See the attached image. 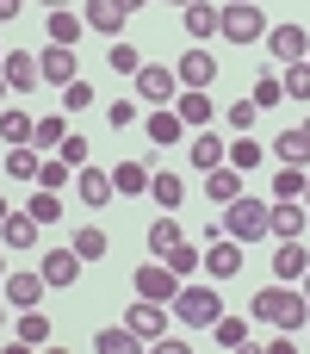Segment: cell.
I'll list each match as a JSON object with an SVG mask.
<instances>
[{"label": "cell", "instance_id": "cell-1", "mask_svg": "<svg viewBox=\"0 0 310 354\" xmlns=\"http://www.w3.org/2000/svg\"><path fill=\"white\" fill-rule=\"evenodd\" d=\"M249 317H255V324H267V330L298 336V330L310 324V299L292 286V280H280V286H261V292L249 299Z\"/></svg>", "mask_w": 310, "mask_h": 354}, {"label": "cell", "instance_id": "cell-2", "mask_svg": "<svg viewBox=\"0 0 310 354\" xmlns=\"http://www.w3.org/2000/svg\"><path fill=\"white\" fill-rule=\"evenodd\" d=\"M186 330H211L217 317H224V299H217V280H180V292H174V305H168Z\"/></svg>", "mask_w": 310, "mask_h": 354}, {"label": "cell", "instance_id": "cell-3", "mask_svg": "<svg viewBox=\"0 0 310 354\" xmlns=\"http://www.w3.org/2000/svg\"><path fill=\"white\" fill-rule=\"evenodd\" d=\"M217 37H230V44H261V37H267V12H261L255 0H224Z\"/></svg>", "mask_w": 310, "mask_h": 354}, {"label": "cell", "instance_id": "cell-4", "mask_svg": "<svg viewBox=\"0 0 310 354\" xmlns=\"http://www.w3.org/2000/svg\"><path fill=\"white\" fill-rule=\"evenodd\" d=\"M224 236H236V243H261V236H267V205H261L255 193L230 199V205H224Z\"/></svg>", "mask_w": 310, "mask_h": 354}, {"label": "cell", "instance_id": "cell-5", "mask_svg": "<svg viewBox=\"0 0 310 354\" xmlns=\"http://www.w3.org/2000/svg\"><path fill=\"white\" fill-rule=\"evenodd\" d=\"M130 81H137V100H143V106H174V100H180V75H174L168 62H143Z\"/></svg>", "mask_w": 310, "mask_h": 354}, {"label": "cell", "instance_id": "cell-6", "mask_svg": "<svg viewBox=\"0 0 310 354\" xmlns=\"http://www.w3.org/2000/svg\"><path fill=\"white\" fill-rule=\"evenodd\" d=\"M130 292H137V299H155V305H174V292H180V274H174L168 261H143V268L130 274Z\"/></svg>", "mask_w": 310, "mask_h": 354}, {"label": "cell", "instance_id": "cell-7", "mask_svg": "<svg viewBox=\"0 0 310 354\" xmlns=\"http://www.w3.org/2000/svg\"><path fill=\"white\" fill-rule=\"evenodd\" d=\"M261 44H267L273 62H304V56H310V31H304V25H267Z\"/></svg>", "mask_w": 310, "mask_h": 354}, {"label": "cell", "instance_id": "cell-8", "mask_svg": "<svg viewBox=\"0 0 310 354\" xmlns=\"http://www.w3.org/2000/svg\"><path fill=\"white\" fill-rule=\"evenodd\" d=\"M37 230H43V224H37L25 205H12V212L0 218V243H6V255H25V249H37Z\"/></svg>", "mask_w": 310, "mask_h": 354}, {"label": "cell", "instance_id": "cell-9", "mask_svg": "<svg viewBox=\"0 0 310 354\" xmlns=\"http://www.w3.org/2000/svg\"><path fill=\"white\" fill-rule=\"evenodd\" d=\"M304 218H310L304 199H273V205H267V236H273V243H286V236H304Z\"/></svg>", "mask_w": 310, "mask_h": 354}, {"label": "cell", "instance_id": "cell-10", "mask_svg": "<svg viewBox=\"0 0 310 354\" xmlns=\"http://www.w3.org/2000/svg\"><path fill=\"white\" fill-rule=\"evenodd\" d=\"M37 68H43V81H50V87H68V81H81V56H75L68 44H50V50H37Z\"/></svg>", "mask_w": 310, "mask_h": 354}, {"label": "cell", "instance_id": "cell-11", "mask_svg": "<svg viewBox=\"0 0 310 354\" xmlns=\"http://www.w3.org/2000/svg\"><path fill=\"white\" fill-rule=\"evenodd\" d=\"M124 324H130V330H137V336L155 348V342L168 336V305H155V299H137V305L124 311Z\"/></svg>", "mask_w": 310, "mask_h": 354}, {"label": "cell", "instance_id": "cell-12", "mask_svg": "<svg viewBox=\"0 0 310 354\" xmlns=\"http://www.w3.org/2000/svg\"><path fill=\"white\" fill-rule=\"evenodd\" d=\"M0 75H6V87H12V93H31V87L43 81V68H37V56H31V50H6V56H0Z\"/></svg>", "mask_w": 310, "mask_h": 354}, {"label": "cell", "instance_id": "cell-13", "mask_svg": "<svg viewBox=\"0 0 310 354\" xmlns=\"http://www.w3.org/2000/svg\"><path fill=\"white\" fill-rule=\"evenodd\" d=\"M205 274H211V280L242 274V243H236V236H211V243H205Z\"/></svg>", "mask_w": 310, "mask_h": 354}, {"label": "cell", "instance_id": "cell-14", "mask_svg": "<svg viewBox=\"0 0 310 354\" xmlns=\"http://www.w3.org/2000/svg\"><path fill=\"white\" fill-rule=\"evenodd\" d=\"M0 286H6V305H12V311L43 305V292H50V280H43V274H12V268H6V280H0Z\"/></svg>", "mask_w": 310, "mask_h": 354}, {"label": "cell", "instance_id": "cell-15", "mask_svg": "<svg viewBox=\"0 0 310 354\" xmlns=\"http://www.w3.org/2000/svg\"><path fill=\"white\" fill-rule=\"evenodd\" d=\"M186 162H193L199 174H211V168H224V162H230V143H224L217 131H199V137L186 143Z\"/></svg>", "mask_w": 310, "mask_h": 354}, {"label": "cell", "instance_id": "cell-16", "mask_svg": "<svg viewBox=\"0 0 310 354\" xmlns=\"http://www.w3.org/2000/svg\"><path fill=\"white\" fill-rule=\"evenodd\" d=\"M174 75H180V87H211V81H217V56H211V50H186V56L174 62Z\"/></svg>", "mask_w": 310, "mask_h": 354}, {"label": "cell", "instance_id": "cell-17", "mask_svg": "<svg viewBox=\"0 0 310 354\" xmlns=\"http://www.w3.org/2000/svg\"><path fill=\"white\" fill-rule=\"evenodd\" d=\"M143 131H149V143H155V149H168V143H180V137H186V118H180L174 106H155V112L143 118Z\"/></svg>", "mask_w": 310, "mask_h": 354}, {"label": "cell", "instance_id": "cell-18", "mask_svg": "<svg viewBox=\"0 0 310 354\" xmlns=\"http://www.w3.org/2000/svg\"><path fill=\"white\" fill-rule=\"evenodd\" d=\"M112 193H118V187H112L106 168H75V199H81V205H112Z\"/></svg>", "mask_w": 310, "mask_h": 354}, {"label": "cell", "instance_id": "cell-19", "mask_svg": "<svg viewBox=\"0 0 310 354\" xmlns=\"http://www.w3.org/2000/svg\"><path fill=\"white\" fill-rule=\"evenodd\" d=\"M37 274H43L50 286H75V280H81V255H75V249L62 243V249H50V255L37 261Z\"/></svg>", "mask_w": 310, "mask_h": 354}, {"label": "cell", "instance_id": "cell-20", "mask_svg": "<svg viewBox=\"0 0 310 354\" xmlns=\"http://www.w3.org/2000/svg\"><path fill=\"white\" fill-rule=\"evenodd\" d=\"M81 19H87V31H99V37H118L130 12H124L118 0H87V6H81Z\"/></svg>", "mask_w": 310, "mask_h": 354}, {"label": "cell", "instance_id": "cell-21", "mask_svg": "<svg viewBox=\"0 0 310 354\" xmlns=\"http://www.w3.org/2000/svg\"><path fill=\"white\" fill-rule=\"evenodd\" d=\"M304 274H310V255H304V243H298V236H286V243L273 249V280H292V286H298Z\"/></svg>", "mask_w": 310, "mask_h": 354}, {"label": "cell", "instance_id": "cell-22", "mask_svg": "<svg viewBox=\"0 0 310 354\" xmlns=\"http://www.w3.org/2000/svg\"><path fill=\"white\" fill-rule=\"evenodd\" d=\"M174 112L186 118V131H205V124H211V87H180Z\"/></svg>", "mask_w": 310, "mask_h": 354}, {"label": "cell", "instance_id": "cell-23", "mask_svg": "<svg viewBox=\"0 0 310 354\" xmlns=\"http://www.w3.org/2000/svg\"><path fill=\"white\" fill-rule=\"evenodd\" d=\"M267 156H273V162H286V168H310V137H304V131H280Z\"/></svg>", "mask_w": 310, "mask_h": 354}, {"label": "cell", "instance_id": "cell-24", "mask_svg": "<svg viewBox=\"0 0 310 354\" xmlns=\"http://www.w3.org/2000/svg\"><path fill=\"white\" fill-rule=\"evenodd\" d=\"M43 31H50V44H68V50H75V37L87 31V19H81V12H68V6H50Z\"/></svg>", "mask_w": 310, "mask_h": 354}, {"label": "cell", "instance_id": "cell-25", "mask_svg": "<svg viewBox=\"0 0 310 354\" xmlns=\"http://www.w3.org/2000/svg\"><path fill=\"white\" fill-rule=\"evenodd\" d=\"M149 199H155L162 212H174V205L186 199V180H180L174 168H155V174H149Z\"/></svg>", "mask_w": 310, "mask_h": 354}, {"label": "cell", "instance_id": "cell-26", "mask_svg": "<svg viewBox=\"0 0 310 354\" xmlns=\"http://www.w3.org/2000/svg\"><path fill=\"white\" fill-rule=\"evenodd\" d=\"M205 199H217V205H230V199H242V168H211L205 174Z\"/></svg>", "mask_w": 310, "mask_h": 354}, {"label": "cell", "instance_id": "cell-27", "mask_svg": "<svg viewBox=\"0 0 310 354\" xmlns=\"http://www.w3.org/2000/svg\"><path fill=\"white\" fill-rule=\"evenodd\" d=\"M12 336H19V348H43V342H50L56 330H50V317H43V311L31 305V311H19V324H12Z\"/></svg>", "mask_w": 310, "mask_h": 354}, {"label": "cell", "instance_id": "cell-28", "mask_svg": "<svg viewBox=\"0 0 310 354\" xmlns=\"http://www.w3.org/2000/svg\"><path fill=\"white\" fill-rule=\"evenodd\" d=\"M249 336H255V317H230V311H224V317L211 324V342H217V348H249Z\"/></svg>", "mask_w": 310, "mask_h": 354}, {"label": "cell", "instance_id": "cell-29", "mask_svg": "<svg viewBox=\"0 0 310 354\" xmlns=\"http://www.w3.org/2000/svg\"><path fill=\"white\" fill-rule=\"evenodd\" d=\"M137 348H143V336H137L130 324H118V330L106 324V330L93 336V354H137Z\"/></svg>", "mask_w": 310, "mask_h": 354}, {"label": "cell", "instance_id": "cell-30", "mask_svg": "<svg viewBox=\"0 0 310 354\" xmlns=\"http://www.w3.org/2000/svg\"><path fill=\"white\" fill-rule=\"evenodd\" d=\"M180 19H186V37H199V44H205V37L217 31V19H224V6H211V0H193V6H186Z\"/></svg>", "mask_w": 310, "mask_h": 354}, {"label": "cell", "instance_id": "cell-31", "mask_svg": "<svg viewBox=\"0 0 310 354\" xmlns=\"http://www.w3.org/2000/svg\"><path fill=\"white\" fill-rule=\"evenodd\" d=\"M37 168H43V149H31V143H12L6 149V174L12 180H31L37 187Z\"/></svg>", "mask_w": 310, "mask_h": 354}, {"label": "cell", "instance_id": "cell-32", "mask_svg": "<svg viewBox=\"0 0 310 354\" xmlns=\"http://www.w3.org/2000/svg\"><path fill=\"white\" fill-rule=\"evenodd\" d=\"M31 131H37V118H31L25 106H0V137H6V149H12V143H31Z\"/></svg>", "mask_w": 310, "mask_h": 354}, {"label": "cell", "instance_id": "cell-33", "mask_svg": "<svg viewBox=\"0 0 310 354\" xmlns=\"http://www.w3.org/2000/svg\"><path fill=\"white\" fill-rule=\"evenodd\" d=\"M68 249H75L81 261H99V255H112V243H106V230H99V224H81V230L68 236Z\"/></svg>", "mask_w": 310, "mask_h": 354}, {"label": "cell", "instance_id": "cell-34", "mask_svg": "<svg viewBox=\"0 0 310 354\" xmlns=\"http://www.w3.org/2000/svg\"><path fill=\"white\" fill-rule=\"evenodd\" d=\"M112 187H118L124 199H137V193H149V168H143V162H118V168H112Z\"/></svg>", "mask_w": 310, "mask_h": 354}, {"label": "cell", "instance_id": "cell-35", "mask_svg": "<svg viewBox=\"0 0 310 354\" xmlns=\"http://www.w3.org/2000/svg\"><path fill=\"white\" fill-rule=\"evenodd\" d=\"M162 261H168V268H174V274H180V280H193V274H199V268H205V249H193V243H186V236H180V243H174V249H168V255H162Z\"/></svg>", "mask_w": 310, "mask_h": 354}, {"label": "cell", "instance_id": "cell-36", "mask_svg": "<svg viewBox=\"0 0 310 354\" xmlns=\"http://www.w3.org/2000/svg\"><path fill=\"white\" fill-rule=\"evenodd\" d=\"M62 137H68V124H62V112H50V118H37L31 149H62Z\"/></svg>", "mask_w": 310, "mask_h": 354}, {"label": "cell", "instance_id": "cell-37", "mask_svg": "<svg viewBox=\"0 0 310 354\" xmlns=\"http://www.w3.org/2000/svg\"><path fill=\"white\" fill-rule=\"evenodd\" d=\"M25 212H31L37 224H56V218H62V193H50V187H37V193L25 199Z\"/></svg>", "mask_w": 310, "mask_h": 354}, {"label": "cell", "instance_id": "cell-38", "mask_svg": "<svg viewBox=\"0 0 310 354\" xmlns=\"http://www.w3.org/2000/svg\"><path fill=\"white\" fill-rule=\"evenodd\" d=\"M174 243H180V224H174V218H168V212H162V218H155V224H149V255H155V261H162V255H168V249H174Z\"/></svg>", "mask_w": 310, "mask_h": 354}, {"label": "cell", "instance_id": "cell-39", "mask_svg": "<svg viewBox=\"0 0 310 354\" xmlns=\"http://www.w3.org/2000/svg\"><path fill=\"white\" fill-rule=\"evenodd\" d=\"M304 168H286V162H280V168H273V199H304Z\"/></svg>", "mask_w": 310, "mask_h": 354}, {"label": "cell", "instance_id": "cell-40", "mask_svg": "<svg viewBox=\"0 0 310 354\" xmlns=\"http://www.w3.org/2000/svg\"><path fill=\"white\" fill-rule=\"evenodd\" d=\"M286 100H298V106H310V62H286Z\"/></svg>", "mask_w": 310, "mask_h": 354}, {"label": "cell", "instance_id": "cell-41", "mask_svg": "<svg viewBox=\"0 0 310 354\" xmlns=\"http://www.w3.org/2000/svg\"><path fill=\"white\" fill-rule=\"evenodd\" d=\"M106 62H112L118 75H137V68H143V50H137V44H124V37H112V50H106Z\"/></svg>", "mask_w": 310, "mask_h": 354}, {"label": "cell", "instance_id": "cell-42", "mask_svg": "<svg viewBox=\"0 0 310 354\" xmlns=\"http://www.w3.org/2000/svg\"><path fill=\"white\" fill-rule=\"evenodd\" d=\"M230 168H242V174H255V168H261V143H255L249 131L230 143Z\"/></svg>", "mask_w": 310, "mask_h": 354}, {"label": "cell", "instance_id": "cell-43", "mask_svg": "<svg viewBox=\"0 0 310 354\" xmlns=\"http://www.w3.org/2000/svg\"><path fill=\"white\" fill-rule=\"evenodd\" d=\"M68 180H75V168H68L62 156H43V168H37V187H50V193H62Z\"/></svg>", "mask_w": 310, "mask_h": 354}, {"label": "cell", "instance_id": "cell-44", "mask_svg": "<svg viewBox=\"0 0 310 354\" xmlns=\"http://www.w3.org/2000/svg\"><path fill=\"white\" fill-rule=\"evenodd\" d=\"M249 100H255L261 112H267V106H280V100H286V81H280V75H255V93H249Z\"/></svg>", "mask_w": 310, "mask_h": 354}, {"label": "cell", "instance_id": "cell-45", "mask_svg": "<svg viewBox=\"0 0 310 354\" xmlns=\"http://www.w3.org/2000/svg\"><path fill=\"white\" fill-rule=\"evenodd\" d=\"M224 118H230V131L242 137V131H255V118H261V106H255V100H236V106H230Z\"/></svg>", "mask_w": 310, "mask_h": 354}, {"label": "cell", "instance_id": "cell-46", "mask_svg": "<svg viewBox=\"0 0 310 354\" xmlns=\"http://www.w3.org/2000/svg\"><path fill=\"white\" fill-rule=\"evenodd\" d=\"M87 106H93V87L87 81H68L62 87V112H87Z\"/></svg>", "mask_w": 310, "mask_h": 354}, {"label": "cell", "instance_id": "cell-47", "mask_svg": "<svg viewBox=\"0 0 310 354\" xmlns=\"http://www.w3.org/2000/svg\"><path fill=\"white\" fill-rule=\"evenodd\" d=\"M56 156H62V162H68V168H87V137H81V131H68V137H62V149H56Z\"/></svg>", "mask_w": 310, "mask_h": 354}, {"label": "cell", "instance_id": "cell-48", "mask_svg": "<svg viewBox=\"0 0 310 354\" xmlns=\"http://www.w3.org/2000/svg\"><path fill=\"white\" fill-rule=\"evenodd\" d=\"M130 118H137V100H112V106H106V124H112V131H124Z\"/></svg>", "mask_w": 310, "mask_h": 354}, {"label": "cell", "instance_id": "cell-49", "mask_svg": "<svg viewBox=\"0 0 310 354\" xmlns=\"http://www.w3.org/2000/svg\"><path fill=\"white\" fill-rule=\"evenodd\" d=\"M6 19H19V0H0V25H6Z\"/></svg>", "mask_w": 310, "mask_h": 354}, {"label": "cell", "instance_id": "cell-50", "mask_svg": "<svg viewBox=\"0 0 310 354\" xmlns=\"http://www.w3.org/2000/svg\"><path fill=\"white\" fill-rule=\"evenodd\" d=\"M6 100H12V87H6V75H0V106H6Z\"/></svg>", "mask_w": 310, "mask_h": 354}, {"label": "cell", "instance_id": "cell-51", "mask_svg": "<svg viewBox=\"0 0 310 354\" xmlns=\"http://www.w3.org/2000/svg\"><path fill=\"white\" fill-rule=\"evenodd\" d=\"M118 6H124V12H137V6H149V0H118Z\"/></svg>", "mask_w": 310, "mask_h": 354}, {"label": "cell", "instance_id": "cell-52", "mask_svg": "<svg viewBox=\"0 0 310 354\" xmlns=\"http://www.w3.org/2000/svg\"><path fill=\"white\" fill-rule=\"evenodd\" d=\"M43 6H75V0H43Z\"/></svg>", "mask_w": 310, "mask_h": 354}, {"label": "cell", "instance_id": "cell-53", "mask_svg": "<svg viewBox=\"0 0 310 354\" xmlns=\"http://www.w3.org/2000/svg\"><path fill=\"white\" fill-rule=\"evenodd\" d=\"M162 6H193V0H162Z\"/></svg>", "mask_w": 310, "mask_h": 354}, {"label": "cell", "instance_id": "cell-54", "mask_svg": "<svg viewBox=\"0 0 310 354\" xmlns=\"http://www.w3.org/2000/svg\"><path fill=\"white\" fill-rule=\"evenodd\" d=\"M298 286H304V299H310V274H304V280H298Z\"/></svg>", "mask_w": 310, "mask_h": 354}, {"label": "cell", "instance_id": "cell-55", "mask_svg": "<svg viewBox=\"0 0 310 354\" xmlns=\"http://www.w3.org/2000/svg\"><path fill=\"white\" fill-rule=\"evenodd\" d=\"M6 212H12V205H6V199H0V218H6Z\"/></svg>", "mask_w": 310, "mask_h": 354}, {"label": "cell", "instance_id": "cell-56", "mask_svg": "<svg viewBox=\"0 0 310 354\" xmlns=\"http://www.w3.org/2000/svg\"><path fill=\"white\" fill-rule=\"evenodd\" d=\"M0 330H6V305H0Z\"/></svg>", "mask_w": 310, "mask_h": 354}, {"label": "cell", "instance_id": "cell-57", "mask_svg": "<svg viewBox=\"0 0 310 354\" xmlns=\"http://www.w3.org/2000/svg\"><path fill=\"white\" fill-rule=\"evenodd\" d=\"M0 280H6V255H0Z\"/></svg>", "mask_w": 310, "mask_h": 354}, {"label": "cell", "instance_id": "cell-58", "mask_svg": "<svg viewBox=\"0 0 310 354\" xmlns=\"http://www.w3.org/2000/svg\"><path fill=\"white\" fill-rule=\"evenodd\" d=\"M298 131H304V137H310V118H304V124H298Z\"/></svg>", "mask_w": 310, "mask_h": 354}, {"label": "cell", "instance_id": "cell-59", "mask_svg": "<svg viewBox=\"0 0 310 354\" xmlns=\"http://www.w3.org/2000/svg\"><path fill=\"white\" fill-rule=\"evenodd\" d=\"M304 205H310V180H304Z\"/></svg>", "mask_w": 310, "mask_h": 354}, {"label": "cell", "instance_id": "cell-60", "mask_svg": "<svg viewBox=\"0 0 310 354\" xmlns=\"http://www.w3.org/2000/svg\"><path fill=\"white\" fill-rule=\"evenodd\" d=\"M0 56H6V50H0Z\"/></svg>", "mask_w": 310, "mask_h": 354}, {"label": "cell", "instance_id": "cell-61", "mask_svg": "<svg viewBox=\"0 0 310 354\" xmlns=\"http://www.w3.org/2000/svg\"><path fill=\"white\" fill-rule=\"evenodd\" d=\"M304 62H310V56H304Z\"/></svg>", "mask_w": 310, "mask_h": 354}]
</instances>
